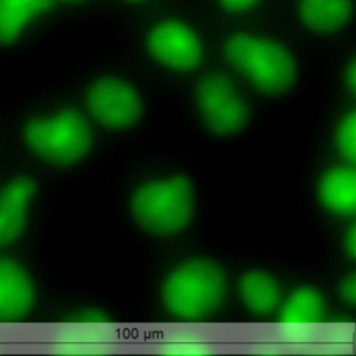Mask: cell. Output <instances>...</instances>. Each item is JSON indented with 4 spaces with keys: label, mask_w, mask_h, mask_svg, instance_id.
<instances>
[{
    "label": "cell",
    "mask_w": 356,
    "mask_h": 356,
    "mask_svg": "<svg viewBox=\"0 0 356 356\" xmlns=\"http://www.w3.org/2000/svg\"><path fill=\"white\" fill-rule=\"evenodd\" d=\"M103 179L107 211L136 254L211 232L200 154L160 140L115 161Z\"/></svg>",
    "instance_id": "6da1fadb"
},
{
    "label": "cell",
    "mask_w": 356,
    "mask_h": 356,
    "mask_svg": "<svg viewBox=\"0 0 356 356\" xmlns=\"http://www.w3.org/2000/svg\"><path fill=\"white\" fill-rule=\"evenodd\" d=\"M10 154L38 167L65 191L103 178L111 157L61 74L3 97Z\"/></svg>",
    "instance_id": "7a4b0ae2"
},
{
    "label": "cell",
    "mask_w": 356,
    "mask_h": 356,
    "mask_svg": "<svg viewBox=\"0 0 356 356\" xmlns=\"http://www.w3.org/2000/svg\"><path fill=\"white\" fill-rule=\"evenodd\" d=\"M139 296L156 325L229 324L227 245L211 232L138 256Z\"/></svg>",
    "instance_id": "3957f363"
},
{
    "label": "cell",
    "mask_w": 356,
    "mask_h": 356,
    "mask_svg": "<svg viewBox=\"0 0 356 356\" xmlns=\"http://www.w3.org/2000/svg\"><path fill=\"white\" fill-rule=\"evenodd\" d=\"M61 75L113 164L160 140L168 120L167 95L132 61L90 60Z\"/></svg>",
    "instance_id": "277c9868"
},
{
    "label": "cell",
    "mask_w": 356,
    "mask_h": 356,
    "mask_svg": "<svg viewBox=\"0 0 356 356\" xmlns=\"http://www.w3.org/2000/svg\"><path fill=\"white\" fill-rule=\"evenodd\" d=\"M168 118L197 154L231 153L252 142L274 118L214 58L167 95Z\"/></svg>",
    "instance_id": "5b68a950"
},
{
    "label": "cell",
    "mask_w": 356,
    "mask_h": 356,
    "mask_svg": "<svg viewBox=\"0 0 356 356\" xmlns=\"http://www.w3.org/2000/svg\"><path fill=\"white\" fill-rule=\"evenodd\" d=\"M273 115L309 104L316 78L292 44L253 31H234L221 38L214 57Z\"/></svg>",
    "instance_id": "8992f818"
},
{
    "label": "cell",
    "mask_w": 356,
    "mask_h": 356,
    "mask_svg": "<svg viewBox=\"0 0 356 356\" xmlns=\"http://www.w3.org/2000/svg\"><path fill=\"white\" fill-rule=\"evenodd\" d=\"M65 189L10 154L0 164V252L47 248Z\"/></svg>",
    "instance_id": "52a82bcc"
},
{
    "label": "cell",
    "mask_w": 356,
    "mask_h": 356,
    "mask_svg": "<svg viewBox=\"0 0 356 356\" xmlns=\"http://www.w3.org/2000/svg\"><path fill=\"white\" fill-rule=\"evenodd\" d=\"M227 253L228 325L271 327L291 254L256 241H235L227 245Z\"/></svg>",
    "instance_id": "ba28073f"
},
{
    "label": "cell",
    "mask_w": 356,
    "mask_h": 356,
    "mask_svg": "<svg viewBox=\"0 0 356 356\" xmlns=\"http://www.w3.org/2000/svg\"><path fill=\"white\" fill-rule=\"evenodd\" d=\"M58 281L47 248L0 252V332L42 325Z\"/></svg>",
    "instance_id": "9c48e42d"
},
{
    "label": "cell",
    "mask_w": 356,
    "mask_h": 356,
    "mask_svg": "<svg viewBox=\"0 0 356 356\" xmlns=\"http://www.w3.org/2000/svg\"><path fill=\"white\" fill-rule=\"evenodd\" d=\"M295 200L299 217L310 234L356 218V164L302 157Z\"/></svg>",
    "instance_id": "30bf717a"
},
{
    "label": "cell",
    "mask_w": 356,
    "mask_h": 356,
    "mask_svg": "<svg viewBox=\"0 0 356 356\" xmlns=\"http://www.w3.org/2000/svg\"><path fill=\"white\" fill-rule=\"evenodd\" d=\"M210 57L199 32L178 19H164L152 25L140 39L139 67L165 95L203 70Z\"/></svg>",
    "instance_id": "8fae6325"
},
{
    "label": "cell",
    "mask_w": 356,
    "mask_h": 356,
    "mask_svg": "<svg viewBox=\"0 0 356 356\" xmlns=\"http://www.w3.org/2000/svg\"><path fill=\"white\" fill-rule=\"evenodd\" d=\"M129 310L107 289L81 281H58L40 327L53 335H108L128 324Z\"/></svg>",
    "instance_id": "7c38bea8"
},
{
    "label": "cell",
    "mask_w": 356,
    "mask_h": 356,
    "mask_svg": "<svg viewBox=\"0 0 356 356\" xmlns=\"http://www.w3.org/2000/svg\"><path fill=\"white\" fill-rule=\"evenodd\" d=\"M271 327L280 335H320L335 327L332 307L313 257L289 256L281 299Z\"/></svg>",
    "instance_id": "4fadbf2b"
},
{
    "label": "cell",
    "mask_w": 356,
    "mask_h": 356,
    "mask_svg": "<svg viewBox=\"0 0 356 356\" xmlns=\"http://www.w3.org/2000/svg\"><path fill=\"white\" fill-rule=\"evenodd\" d=\"M54 0H0V68L25 64L40 49Z\"/></svg>",
    "instance_id": "5bb4252c"
},
{
    "label": "cell",
    "mask_w": 356,
    "mask_h": 356,
    "mask_svg": "<svg viewBox=\"0 0 356 356\" xmlns=\"http://www.w3.org/2000/svg\"><path fill=\"white\" fill-rule=\"evenodd\" d=\"M302 157L356 164V103L313 106Z\"/></svg>",
    "instance_id": "9a60e30c"
},
{
    "label": "cell",
    "mask_w": 356,
    "mask_h": 356,
    "mask_svg": "<svg viewBox=\"0 0 356 356\" xmlns=\"http://www.w3.org/2000/svg\"><path fill=\"white\" fill-rule=\"evenodd\" d=\"M313 259L332 307L334 325H353L356 323V264Z\"/></svg>",
    "instance_id": "2e32d148"
},
{
    "label": "cell",
    "mask_w": 356,
    "mask_h": 356,
    "mask_svg": "<svg viewBox=\"0 0 356 356\" xmlns=\"http://www.w3.org/2000/svg\"><path fill=\"white\" fill-rule=\"evenodd\" d=\"M328 103H356V54L346 49L324 78L316 79L309 107Z\"/></svg>",
    "instance_id": "e0dca14e"
},
{
    "label": "cell",
    "mask_w": 356,
    "mask_h": 356,
    "mask_svg": "<svg viewBox=\"0 0 356 356\" xmlns=\"http://www.w3.org/2000/svg\"><path fill=\"white\" fill-rule=\"evenodd\" d=\"M352 0H300L299 18L303 26L323 38L339 33L352 17Z\"/></svg>",
    "instance_id": "ac0fdd59"
},
{
    "label": "cell",
    "mask_w": 356,
    "mask_h": 356,
    "mask_svg": "<svg viewBox=\"0 0 356 356\" xmlns=\"http://www.w3.org/2000/svg\"><path fill=\"white\" fill-rule=\"evenodd\" d=\"M313 257L324 261L356 264V218L334 222L312 232Z\"/></svg>",
    "instance_id": "d6986e66"
},
{
    "label": "cell",
    "mask_w": 356,
    "mask_h": 356,
    "mask_svg": "<svg viewBox=\"0 0 356 356\" xmlns=\"http://www.w3.org/2000/svg\"><path fill=\"white\" fill-rule=\"evenodd\" d=\"M10 157V149L6 134V120H4V107L3 97H0V164Z\"/></svg>",
    "instance_id": "ffe728a7"
},
{
    "label": "cell",
    "mask_w": 356,
    "mask_h": 356,
    "mask_svg": "<svg viewBox=\"0 0 356 356\" xmlns=\"http://www.w3.org/2000/svg\"><path fill=\"white\" fill-rule=\"evenodd\" d=\"M222 4L231 10L235 11H242L250 8L257 0H221Z\"/></svg>",
    "instance_id": "44dd1931"
},
{
    "label": "cell",
    "mask_w": 356,
    "mask_h": 356,
    "mask_svg": "<svg viewBox=\"0 0 356 356\" xmlns=\"http://www.w3.org/2000/svg\"><path fill=\"white\" fill-rule=\"evenodd\" d=\"M54 1H63V3H78L82 0H54Z\"/></svg>",
    "instance_id": "7402d4cb"
},
{
    "label": "cell",
    "mask_w": 356,
    "mask_h": 356,
    "mask_svg": "<svg viewBox=\"0 0 356 356\" xmlns=\"http://www.w3.org/2000/svg\"><path fill=\"white\" fill-rule=\"evenodd\" d=\"M134 1H138V0H134Z\"/></svg>",
    "instance_id": "603a6c76"
}]
</instances>
